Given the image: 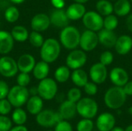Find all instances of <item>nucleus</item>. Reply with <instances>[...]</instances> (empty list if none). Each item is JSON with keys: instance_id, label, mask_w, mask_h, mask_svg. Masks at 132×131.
<instances>
[{"instance_id": "nucleus-3", "label": "nucleus", "mask_w": 132, "mask_h": 131, "mask_svg": "<svg viewBox=\"0 0 132 131\" xmlns=\"http://www.w3.org/2000/svg\"><path fill=\"white\" fill-rule=\"evenodd\" d=\"M80 33L79 30L72 25H67L63 28L60 34V41L67 49H75L80 46Z\"/></svg>"}, {"instance_id": "nucleus-27", "label": "nucleus", "mask_w": 132, "mask_h": 131, "mask_svg": "<svg viewBox=\"0 0 132 131\" xmlns=\"http://www.w3.org/2000/svg\"><path fill=\"white\" fill-rule=\"evenodd\" d=\"M11 34L12 36L13 37L14 40L19 42H22L26 41L29 39V31L27 30V29L22 25H15L12 29L11 31Z\"/></svg>"}, {"instance_id": "nucleus-20", "label": "nucleus", "mask_w": 132, "mask_h": 131, "mask_svg": "<svg viewBox=\"0 0 132 131\" xmlns=\"http://www.w3.org/2000/svg\"><path fill=\"white\" fill-rule=\"evenodd\" d=\"M114 48L119 55L128 54L132 49V38L128 35H122L118 37Z\"/></svg>"}, {"instance_id": "nucleus-47", "label": "nucleus", "mask_w": 132, "mask_h": 131, "mask_svg": "<svg viewBox=\"0 0 132 131\" xmlns=\"http://www.w3.org/2000/svg\"><path fill=\"white\" fill-rule=\"evenodd\" d=\"M13 4H22L25 2V0H9Z\"/></svg>"}, {"instance_id": "nucleus-29", "label": "nucleus", "mask_w": 132, "mask_h": 131, "mask_svg": "<svg viewBox=\"0 0 132 131\" xmlns=\"http://www.w3.org/2000/svg\"><path fill=\"white\" fill-rule=\"evenodd\" d=\"M55 80L58 83H65L70 77V68L67 66H61L58 67L54 73Z\"/></svg>"}, {"instance_id": "nucleus-45", "label": "nucleus", "mask_w": 132, "mask_h": 131, "mask_svg": "<svg viewBox=\"0 0 132 131\" xmlns=\"http://www.w3.org/2000/svg\"><path fill=\"white\" fill-rule=\"evenodd\" d=\"M126 26L128 29L132 32V14L129 15L126 19Z\"/></svg>"}, {"instance_id": "nucleus-24", "label": "nucleus", "mask_w": 132, "mask_h": 131, "mask_svg": "<svg viewBox=\"0 0 132 131\" xmlns=\"http://www.w3.org/2000/svg\"><path fill=\"white\" fill-rule=\"evenodd\" d=\"M49 73H50L49 63L43 60L36 63L32 69V73L34 77L39 80H42L46 78Z\"/></svg>"}, {"instance_id": "nucleus-38", "label": "nucleus", "mask_w": 132, "mask_h": 131, "mask_svg": "<svg viewBox=\"0 0 132 131\" xmlns=\"http://www.w3.org/2000/svg\"><path fill=\"white\" fill-rule=\"evenodd\" d=\"M12 104L9 101L8 99L0 100V114L1 115H7L10 113L12 110Z\"/></svg>"}, {"instance_id": "nucleus-2", "label": "nucleus", "mask_w": 132, "mask_h": 131, "mask_svg": "<svg viewBox=\"0 0 132 131\" xmlns=\"http://www.w3.org/2000/svg\"><path fill=\"white\" fill-rule=\"evenodd\" d=\"M127 95L121 86L111 87L105 93L104 103L110 109H118L121 107L126 101Z\"/></svg>"}, {"instance_id": "nucleus-34", "label": "nucleus", "mask_w": 132, "mask_h": 131, "mask_svg": "<svg viewBox=\"0 0 132 131\" xmlns=\"http://www.w3.org/2000/svg\"><path fill=\"white\" fill-rule=\"evenodd\" d=\"M94 128V123L90 119L84 118L79 121L77 126V131H92Z\"/></svg>"}, {"instance_id": "nucleus-30", "label": "nucleus", "mask_w": 132, "mask_h": 131, "mask_svg": "<svg viewBox=\"0 0 132 131\" xmlns=\"http://www.w3.org/2000/svg\"><path fill=\"white\" fill-rule=\"evenodd\" d=\"M12 121L17 125H23L27 120L26 113L20 107H16L12 115Z\"/></svg>"}, {"instance_id": "nucleus-10", "label": "nucleus", "mask_w": 132, "mask_h": 131, "mask_svg": "<svg viewBox=\"0 0 132 131\" xmlns=\"http://www.w3.org/2000/svg\"><path fill=\"white\" fill-rule=\"evenodd\" d=\"M87 55L84 50L73 49L67 56L66 63L70 69H80L87 63Z\"/></svg>"}, {"instance_id": "nucleus-9", "label": "nucleus", "mask_w": 132, "mask_h": 131, "mask_svg": "<svg viewBox=\"0 0 132 131\" xmlns=\"http://www.w3.org/2000/svg\"><path fill=\"white\" fill-rule=\"evenodd\" d=\"M19 71L17 61L13 58L4 56L0 58V74L6 78L13 77Z\"/></svg>"}, {"instance_id": "nucleus-25", "label": "nucleus", "mask_w": 132, "mask_h": 131, "mask_svg": "<svg viewBox=\"0 0 132 131\" xmlns=\"http://www.w3.org/2000/svg\"><path fill=\"white\" fill-rule=\"evenodd\" d=\"M71 80L77 86L84 87L88 82V76L84 70L80 68L73 70L71 74Z\"/></svg>"}, {"instance_id": "nucleus-41", "label": "nucleus", "mask_w": 132, "mask_h": 131, "mask_svg": "<svg viewBox=\"0 0 132 131\" xmlns=\"http://www.w3.org/2000/svg\"><path fill=\"white\" fill-rule=\"evenodd\" d=\"M55 131H73V129L69 122L61 120L56 124Z\"/></svg>"}, {"instance_id": "nucleus-52", "label": "nucleus", "mask_w": 132, "mask_h": 131, "mask_svg": "<svg viewBox=\"0 0 132 131\" xmlns=\"http://www.w3.org/2000/svg\"><path fill=\"white\" fill-rule=\"evenodd\" d=\"M131 2H132V0H131Z\"/></svg>"}, {"instance_id": "nucleus-42", "label": "nucleus", "mask_w": 132, "mask_h": 131, "mask_svg": "<svg viewBox=\"0 0 132 131\" xmlns=\"http://www.w3.org/2000/svg\"><path fill=\"white\" fill-rule=\"evenodd\" d=\"M9 92V88L8 84L3 80H0V100L6 98Z\"/></svg>"}, {"instance_id": "nucleus-37", "label": "nucleus", "mask_w": 132, "mask_h": 131, "mask_svg": "<svg viewBox=\"0 0 132 131\" xmlns=\"http://www.w3.org/2000/svg\"><path fill=\"white\" fill-rule=\"evenodd\" d=\"M114 60V55L110 51H104L101 53L100 56V63L104 66H109L112 63Z\"/></svg>"}, {"instance_id": "nucleus-26", "label": "nucleus", "mask_w": 132, "mask_h": 131, "mask_svg": "<svg viewBox=\"0 0 132 131\" xmlns=\"http://www.w3.org/2000/svg\"><path fill=\"white\" fill-rule=\"evenodd\" d=\"M131 5L129 0H118L114 5V12L118 16H125L131 12Z\"/></svg>"}, {"instance_id": "nucleus-8", "label": "nucleus", "mask_w": 132, "mask_h": 131, "mask_svg": "<svg viewBox=\"0 0 132 131\" xmlns=\"http://www.w3.org/2000/svg\"><path fill=\"white\" fill-rule=\"evenodd\" d=\"M60 113H55L50 110H41L36 115V122L39 125L44 127H50L63 120Z\"/></svg>"}, {"instance_id": "nucleus-13", "label": "nucleus", "mask_w": 132, "mask_h": 131, "mask_svg": "<svg viewBox=\"0 0 132 131\" xmlns=\"http://www.w3.org/2000/svg\"><path fill=\"white\" fill-rule=\"evenodd\" d=\"M30 24L33 31L41 32L46 31L50 27L51 22L49 15L45 13H38L32 18Z\"/></svg>"}, {"instance_id": "nucleus-6", "label": "nucleus", "mask_w": 132, "mask_h": 131, "mask_svg": "<svg viewBox=\"0 0 132 131\" xmlns=\"http://www.w3.org/2000/svg\"><path fill=\"white\" fill-rule=\"evenodd\" d=\"M56 82L52 78H45L40 80L38 86L37 92L39 96L46 100H50L55 97L57 93Z\"/></svg>"}, {"instance_id": "nucleus-44", "label": "nucleus", "mask_w": 132, "mask_h": 131, "mask_svg": "<svg viewBox=\"0 0 132 131\" xmlns=\"http://www.w3.org/2000/svg\"><path fill=\"white\" fill-rule=\"evenodd\" d=\"M51 3L56 8H63L65 5L64 0H51Z\"/></svg>"}, {"instance_id": "nucleus-18", "label": "nucleus", "mask_w": 132, "mask_h": 131, "mask_svg": "<svg viewBox=\"0 0 132 131\" xmlns=\"http://www.w3.org/2000/svg\"><path fill=\"white\" fill-rule=\"evenodd\" d=\"M36 63L33 56L28 53L21 55L17 61L19 71L22 73H27L32 72V69Z\"/></svg>"}, {"instance_id": "nucleus-23", "label": "nucleus", "mask_w": 132, "mask_h": 131, "mask_svg": "<svg viewBox=\"0 0 132 131\" xmlns=\"http://www.w3.org/2000/svg\"><path fill=\"white\" fill-rule=\"evenodd\" d=\"M43 99L37 95L32 96L26 102L27 110L32 115H37L43 110Z\"/></svg>"}, {"instance_id": "nucleus-19", "label": "nucleus", "mask_w": 132, "mask_h": 131, "mask_svg": "<svg viewBox=\"0 0 132 131\" xmlns=\"http://www.w3.org/2000/svg\"><path fill=\"white\" fill-rule=\"evenodd\" d=\"M14 46V39L11 32L0 30V54L6 55L9 53Z\"/></svg>"}, {"instance_id": "nucleus-22", "label": "nucleus", "mask_w": 132, "mask_h": 131, "mask_svg": "<svg viewBox=\"0 0 132 131\" xmlns=\"http://www.w3.org/2000/svg\"><path fill=\"white\" fill-rule=\"evenodd\" d=\"M77 112V103L69 100L63 102L59 109V113L64 120L72 119L74 117Z\"/></svg>"}, {"instance_id": "nucleus-31", "label": "nucleus", "mask_w": 132, "mask_h": 131, "mask_svg": "<svg viewBox=\"0 0 132 131\" xmlns=\"http://www.w3.org/2000/svg\"><path fill=\"white\" fill-rule=\"evenodd\" d=\"M4 17L7 22L14 23L17 22L19 18V10L15 6H9L5 9Z\"/></svg>"}, {"instance_id": "nucleus-14", "label": "nucleus", "mask_w": 132, "mask_h": 131, "mask_svg": "<svg viewBox=\"0 0 132 131\" xmlns=\"http://www.w3.org/2000/svg\"><path fill=\"white\" fill-rule=\"evenodd\" d=\"M50 22L55 27L64 28L69 25V18L66 13V11L63 8H56L52 12L50 16Z\"/></svg>"}, {"instance_id": "nucleus-39", "label": "nucleus", "mask_w": 132, "mask_h": 131, "mask_svg": "<svg viewBox=\"0 0 132 131\" xmlns=\"http://www.w3.org/2000/svg\"><path fill=\"white\" fill-rule=\"evenodd\" d=\"M12 128L11 120L5 115H0V131H9Z\"/></svg>"}, {"instance_id": "nucleus-7", "label": "nucleus", "mask_w": 132, "mask_h": 131, "mask_svg": "<svg viewBox=\"0 0 132 131\" xmlns=\"http://www.w3.org/2000/svg\"><path fill=\"white\" fill-rule=\"evenodd\" d=\"M82 19L84 25L89 30L98 32L104 27V19L102 18V15L97 12H86Z\"/></svg>"}, {"instance_id": "nucleus-49", "label": "nucleus", "mask_w": 132, "mask_h": 131, "mask_svg": "<svg viewBox=\"0 0 132 131\" xmlns=\"http://www.w3.org/2000/svg\"><path fill=\"white\" fill-rule=\"evenodd\" d=\"M111 131H125L121 127H114Z\"/></svg>"}, {"instance_id": "nucleus-40", "label": "nucleus", "mask_w": 132, "mask_h": 131, "mask_svg": "<svg viewBox=\"0 0 132 131\" xmlns=\"http://www.w3.org/2000/svg\"><path fill=\"white\" fill-rule=\"evenodd\" d=\"M84 91L87 95L94 96L97 93V84L94 82H87L84 86Z\"/></svg>"}, {"instance_id": "nucleus-35", "label": "nucleus", "mask_w": 132, "mask_h": 131, "mask_svg": "<svg viewBox=\"0 0 132 131\" xmlns=\"http://www.w3.org/2000/svg\"><path fill=\"white\" fill-rule=\"evenodd\" d=\"M31 78L29 73H22L20 72L19 74H18L17 77H16V82H17V85L22 86H27L29 83H30Z\"/></svg>"}, {"instance_id": "nucleus-15", "label": "nucleus", "mask_w": 132, "mask_h": 131, "mask_svg": "<svg viewBox=\"0 0 132 131\" xmlns=\"http://www.w3.org/2000/svg\"><path fill=\"white\" fill-rule=\"evenodd\" d=\"M97 36L99 42L102 46L107 48L114 47L118 39V36L113 30H108L104 28L98 31Z\"/></svg>"}, {"instance_id": "nucleus-16", "label": "nucleus", "mask_w": 132, "mask_h": 131, "mask_svg": "<svg viewBox=\"0 0 132 131\" xmlns=\"http://www.w3.org/2000/svg\"><path fill=\"white\" fill-rule=\"evenodd\" d=\"M111 82L117 86L123 87L129 80L128 72L121 67H114L110 73Z\"/></svg>"}, {"instance_id": "nucleus-1", "label": "nucleus", "mask_w": 132, "mask_h": 131, "mask_svg": "<svg viewBox=\"0 0 132 131\" xmlns=\"http://www.w3.org/2000/svg\"><path fill=\"white\" fill-rule=\"evenodd\" d=\"M60 54V44L53 38L46 39L40 47V57L42 60L52 63L55 62Z\"/></svg>"}, {"instance_id": "nucleus-4", "label": "nucleus", "mask_w": 132, "mask_h": 131, "mask_svg": "<svg viewBox=\"0 0 132 131\" xmlns=\"http://www.w3.org/2000/svg\"><path fill=\"white\" fill-rule=\"evenodd\" d=\"M29 92L26 86L16 85L9 89L7 99L14 107H21L29 100Z\"/></svg>"}, {"instance_id": "nucleus-28", "label": "nucleus", "mask_w": 132, "mask_h": 131, "mask_svg": "<svg viewBox=\"0 0 132 131\" xmlns=\"http://www.w3.org/2000/svg\"><path fill=\"white\" fill-rule=\"evenodd\" d=\"M96 8L99 14L104 16L111 15L114 12V5L110 1L108 0L97 1L96 4Z\"/></svg>"}, {"instance_id": "nucleus-50", "label": "nucleus", "mask_w": 132, "mask_h": 131, "mask_svg": "<svg viewBox=\"0 0 132 131\" xmlns=\"http://www.w3.org/2000/svg\"><path fill=\"white\" fill-rule=\"evenodd\" d=\"M125 131H132V124L130 125V126H128Z\"/></svg>"}, {"instance_id": "nucleus-32", "label": "nucleus", "mask_w": 132, "mask_h": 131, "mask_svg": "<svg viewBox=\"0 0 132 131\" xmlns=\"http://www.w3.org/2000/svg\"><path fill=\"white\" fill-rule=\"evenodd\" d=\"M28 39H29L30 44L32 46L36 47V48H40L45 41L43 39V36H42V34L39 32H36V31H33V30H32V32H31L29 33Z\"/></svg>"}, {"instance_id": "nucleus-51", "label": "nucleus", "mask_w": 132, "mask_h": 131, "mask_svg": "<svg viewBox=\"0 0 132 131\" xmlns=\"http://www.w3.org/2000/svg\"><path fill=\"white\" fill-rule=\"evenodd\" d=\"M47 131H53V130H47Z\"/></svg>"}, {"instance_id": "nucleus-43", "label": "nucleus", "mask_w": 132, "mask_h": 131, "mask_svg": "<svg viewBox=\"0 0 132 131\" xmlns=\"http://www.w3.org/2000/svg\"><path fill=\"white\" fill-rule=\"evenodd\" d=\"M123 89L127 96H132V81H128L123 86Z\"/></svg>"}, {"instance_id": "nucleus-36", "label": "nucleus", "mask_w": 132, "mask_h": 131, "mask_svg": "<svg viewBox=\"0 0 132 131\" xmlns=\"http://www.w3.org/2000/svg\"><path fill=\"white\" fill-rule=\"evenodd\" d=\"M67 99L73 103H77L81 99V91L78 88H72L67 93Z\"/></svg>"}, {"instance_id": "nucleus-11", "label": "nucleus", "mask_w": 132, "mask_h": 131, "mask_svg": "<svg viewBox=\"0 0 132 131\" xmlns=\"http://www.w3.org/2000/svg\"><path fill=\"white\" fill-rule=\"evenodd\" d=\"M99 43L97 34L91 30H86L80 35V46L85 52L94 50Z\"/></svg>"}, {"instance_id": "nucleus-46", "label": "nucleus", "mask_w": 132, "mask_h": 131, "mask_svg": "<svg viewBox=\"0 0 132 131\" xmlns=\"http://www.w3.org/2000/svg\"><path fill=\"white\" fill-rule=\"evenodd\" d=\"M9 131H28L27 128L23 125H17L16 127L11 128Z\"/></svg>"}, {"instance_id": "nucleus-5", "label": "nucleus", "mask_w": 132, "mask_h": 131, "mask_svg": "<svg viewBox=\"0 0 132 131\" xmlns=\"http://www.w3.org/2000/svg\"><path fill=\"white\" fill-rule=\"evenodd\" d=\"M98 110L97 102L89 97L80 99L77 103V111L84 118H94Z\"/></svg>"}, {"instance_id": "nucleus-12", "label": "nucleus", "mask_w": 132, "mask_h": 131, "mask_svg": "<svg viewBox=\"0 0 132 131\" xmlns=\"http://www.w3.org/2000/svg\"><path fill=\"white\" fill-rule=\"evenodd\" d=\"M90 77L91 80L96 84H101L105 82L108 77V69L106 66L101 63L94 64L90 69Z\"/></svg>"}, {"instance_id": "nucleus-21", "label": "nucleus", "mask_w": 132, "mask_h": 131, "mask_svg": "<svg viewBox=\"0 0 132 131\" xmlns=\"http://www.w3.org/2000/svg\"><path fill=\"white\" fill-rule=\"evenodd\" d=\"M66 13L70 20L76 21L83 18L84 14L86 13V8L84 4L75 2L69 5V7L66 10Z\"/></svg>"}, {"instance_id": "nucleus-48", "label": "nucleus", "mask_w": 132, "mask_h": 131, "mask_svg": "<svg viewBox=\"0 0 132 131\" xmlns=\"http://www.w3.org/2000/svg\"><path fill=\"white\" fill-rule=\"evenodd\" d=\"M75 2H77V3H80V4H84V3H86V2H87L89 0H73Z\"/></svg>"}, {"instance_id": "nucleus-33", "label": "nucleus", "mask_w": 132, "mask_h": 131, "mask_svg": "<svg viewBox=\"0 0 132 131\" xmlns=\"http://www.w3.org/2000/svg\"><path fill=\"white\" fill-rule=\"evenodd\" d=\"M118 25V19L116 15L111 14L104 19V28L108 30H114Z\"/></svg>"}, {"instance_id": "nucleus-17", "label": "nucleus", "mask_w": 132, "mask_h": 131, "mask_svg": "<svg viewBox=\"0 0 132 131\" xmlns=\"http://www.w3.org/2000/svg\"><path fill=\"white\" fill-rule=\"evenodd\" d=\"M96 124L100 131H111L114 127L115 118L110 113H104L97 117Z\"/></svg>"}]
</instances>
